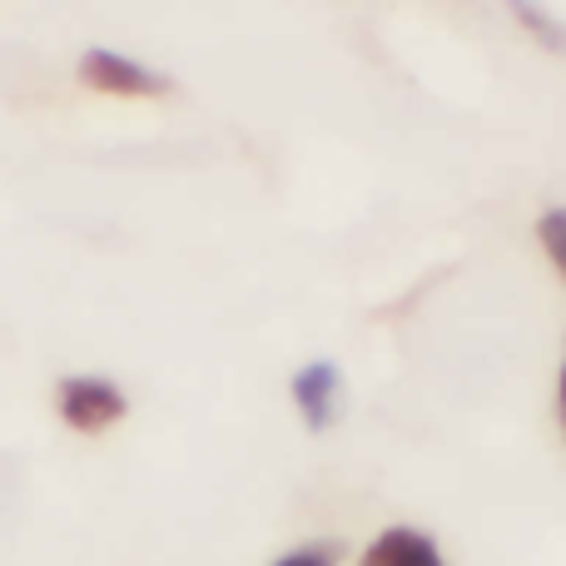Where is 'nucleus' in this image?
<instances>
[{
	"label": "nucleus",
	"instance_id": "obj_1",
	"mask_svg": "<svg viewBox=\"0 0 566 566\" xmlns=\"http://www.w3.org/2000/svg\"><path fill=\"white\" fill-rule=\"evenodd\" d=\"M55 412H60V422L75 432H105L129 412V398L119 392V382H109V378H60Z\"/></svg>",
	"mask_w": 566,
	"mask_h": 566
},
{
	"label": "nucleus",
	"instance_id": "obj_2",
	"mask_svg": "<svg viewBox=\"0 0 566 566\" xmlns=\"http://www.w3.org/2000/svg\"><path fill=\"white\" fill-rule=\"evenodd\" d=\"M80 80H85L90 90H99V95H129V99L169 95V75H159V70L139 65V60L119 55V50H105V45L80 55Z\"/></svg>",
	"mask_w": 566,
	"mask_h": 566
},
{
	"label": "nucleus",
	"instance_id": "obj_3",
	"mask_svg": "<svg viewBox=\"0 0 566 566\" xmlns=\"http://www.w3.org/2000/svg\"><path fill=\"white\" fill-rule=\"evenodd\" d=\"M289 398H293L298 418L308 422L313 432L333 428V422H338V398H343V368L338 363H328V358L303 363V368L293 373V382H289Z\"/></svg>",
	"mask_w": 566,
	"mask_h": 566
},
{
	"label": "nucleus",
	"instance_id": "obj_4",
	"mask_svg": "<svg viewBox=\"0 0 566 566\" xmlns=\"http://www.w3.org/2000/svg\"><path fill=\"white\" fill-rule=\"evenodd\" d=\"M353 566H448V557H442L432 532L412 527V522H392L358 552Z\"/></svg>",
	"mask_w": 566,
	"mask_h": 566
},
{
	"label": "nucleus",
	"instance_id": "obj_5",
	"mask_svg": "<svg viewBox=\"0 0 566 566\" xmlns=\"http://www.w3.org/2000/svg\"><path fill=\"white\" fill-rule=\"evenodd\" d=\"M537 244H542V254L552 259L557 279L566 283V205L542 209V219H537Z\"/></svg>",
	"mask_w": 566,
	"mask_h": 566
},
{
	"label": "nucleus",
	"instance_id": "obj_6",
	"mask_svg": "<svg viewBox=\"0 0 566 566\" xmlns=\"http://www.w3.org/2000/svg\"><path fill=\"white\" fill-rule=\"evenodd\" d=\"M343 562V542L338 537H318V542H303V547L283 552L274 566H338Z\"/></svg>",
	"mask_w": 566,
	"mask_h": 566
},
{
	"label": "nucleus",
	"instance_id": "obj_7",
	"mask_svg": "<svg viewBox=\"0 0 566 566\" xmlns=\"http://www.w3.org/2000/svg\"><path fill=\"white\" fill-rule=\"evenodd\" d=\"M512 15L522 20V25L532 30V35H542L552 50H566V30H557V20H547V10H532V6H517Z\"/></svg>",
	"mask_w": 566,
	"mask_h": 566
},
{
	"label": "nucleus",
	"instance_id": "obj_8",
	"mask_svg": "<svg viewBox=\"0 0 566 566\" xmlns=\"http://www.w3.org/2000/svg\"><path fill=\"white\" fill-rule=\"evenodd\" d=\"M557 422H562V438H566V348H562V368H557Z\"/></svg>",
	"mask_w": 566,
	"mask_h": 566
}]
</instances>
